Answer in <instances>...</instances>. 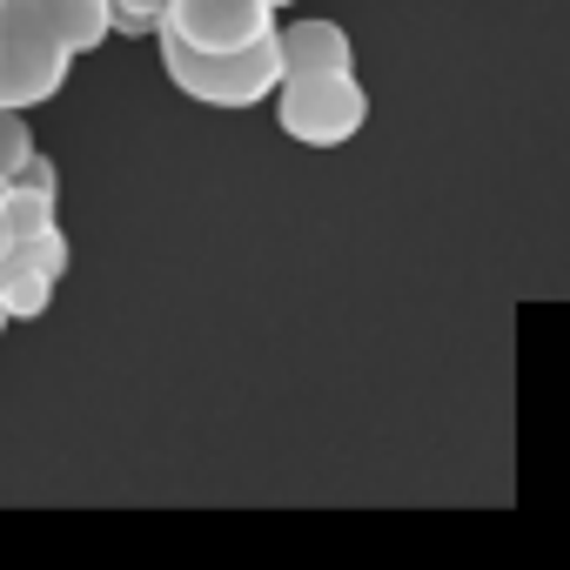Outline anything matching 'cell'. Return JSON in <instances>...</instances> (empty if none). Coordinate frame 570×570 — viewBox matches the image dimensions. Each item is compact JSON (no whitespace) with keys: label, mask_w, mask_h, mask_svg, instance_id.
I'll return each instance as SVG.
<instances>
[{"label":"cell","mask_w":570,"mask_h":570,"mask_svg":"<svg viewBox=\"0 0 570 570\" xmlns=\"http://www.w3.org/2000/svg\"><path fill=\"white\" fill-rule=\"evenodd\" d=\"M155 48H161L168 81L188 101L222 108V115H242L255 101H275V88H282V28L268 41H255V48H235V55H195L175 35H155Z\"/></svg>","instance_id":"1"},{"label":"cell","mask_w":570,"mask_h":570,"mask_svg":"<svg viewBox=\"0 0 570 570\" xmlns=\"http://www.w3.org/2000/svg\"><path fill=\"white\" fill-rule=\"evenodd\" d=\"M75 55L61 48V35L48 28L41 0H8V48H0V108L28 115L48 95H61Z\"/></svg>","instance_id":"2"},{"label":"cell","mask_w":570,"mask_h":570,"mask_svg":"<svg viewBox=\"0 0 570 570\" xmlns=\"http://www.w3.org/2000/svg\"><path fill=\"white\" fill-rule=\"evenodd\" d=\"M275 121L289 141L303 148H343L363 135L370 121V88L350 75H303V81H282L275 88Z\"/></svg>","instance_id":"3"},{"label":"cell","mask_w":570,"mask_h":570,"mask_svg":"<svg viewBox=\"0 0 570 570\" xmlns=\"http://www.w3.org/2000/svg\"><path fill=\"white\" fill-rule=\"evenodd\" d=\"M275 0H168L161 35H175L195 55H235L275 35Z\"/></svg>","instance_id":"4"},{"label":"cell","mask_w":570,"mask_h":570,"mask_svg":"<svg viewBox=\"0 0 570 570\" xmlns=\"http://www.w3.org/2000/svg\"><path fill=\"white\" fill-rule=\"evenodd\" d=\"M68 275V235H41V242H14L8 262H0V316L8 323H41L55 289Z\"/></svg>","instance_id":"5"},{"label":"cell","mask_w":570,"mask_h":570,"mask_svg":"<svg viewBox=\"0 0 570 570\" xmlns=\"http://www.w3.org/2000/svg\"><path fill=\"white\" fill-rule=\"evenodd\" d=\"M356 48L336 21H289L282 28V81H303V75H350Z\"/></svg>","instance_id":"6"},{"label":"cell","mask_w":570,"mask_h":570,"mask_svg":"<svg viewBox=\"0 0 570 570\" xmlns=\"http://www.w3.org/2000/svg\"><path fill=\"white\" fill-rule=\"evenodd\" d=\"M41 8L68 55H95L115 35V0H41Z\"/></svg>","instance_id":"7"},{"label":"cell","mask_w":570,"mask_h":570,"mask_svg":"<svg viewBox=\"0 0 570 570\" xmlns=\"http://www.w3.org/2000/svg\"><path fill=\"white\" fill-rule=\"evenodd\" d=\"M8 195V222H14V242H41V235H55L61 222H55V202L61 195H35V188H0Z\"/></svg>","instance_id":"8"},{"label":"cell","mask_w":570,"mask_h":570,"mask_svg":"<svg viewBox=\"0 0 570 570\" xmlns=\"http://www.w3.org/2000/svg\"><path fill=\"white\" fill-rule=\"evenodd\" d=\"M41 148H35V128H28V115H8L0 108V181H14L28 161H35Z\"/></svg>","instance_id":"9"},{"label":"cell","mask_w":570,"mask_h":570,"mask_svg":"<svg viewBox=\"0 0 570 570\" xmlns=\"http://www.w3.org/2000/svg\"><path fill=\"white\" fill-rule=\"evenodd\" d=\"M168 21V0H115V35H135V41H155Z\"/></svg>","instance_id":"10"},{"label":"cell","mask_w":570,"mask_h":570,"mask_svg":"<svg viewBox=\"0 0 570 570\" xmlns=\"http://www.w3.org/2000/svg\"><path fill=\"white\" fill-rule=\"evenodd\" d=\"M0 188H35V195H61V175H55V161L48 155H35L14 181H0Z\"/></svg>","instance_id":"11"},{"label":"cell","mask_w":570,"mask_h":570,"mask_svg":"<svg viewBox=\"0 0 570 570\" xmlns=\"http://www.w3.org/2000/svg\"><path fill=\"white\" fill-rule=\"evenodd\" d=\"M8 248H14V222H8V195H0V262H8Z\"/></svg>","instance_id":"12"},{"label":"cell","mask_w":570,"mask_h":570,"mask_svg":"<svg viewBox=\"0 0 570 570\" xmlns=\"http://www.w3.org/2000/svg\"><path fill=\"white\" fill-rule=\"evenodd\" d=\"M0 48H8V0H0Z\"/></svg>","instance_id":"13"},{"label":"cell","mask_w":570,"mask_h":570,"mask_svg":"<svg viewBox=\"0 0 570 570\" xmlns=\"http://www.w3.org/2000/svg\"><path fill=\"white\" fill-rule=\"evenodd\" d=\"M0 336H8V316H0Z\"/></svg>","instance_id":"14"},{"label":"cell","mask_w":570,"mask_h":570,"mask_svg":"<svg viewBox=\"0 0 570 570\" xmlns=\"http://www.w3.org/2000/svg\"><path fill=\"white\" fill-rule=\"evenodd\" d=\"M275 8H289V0H275Z\"/></svg>","instance_id":"15"}]
</instances>
